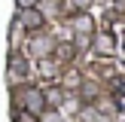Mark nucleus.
<instances>
[{"mask_svg":"<svg viewBox=\"0 0 125 122\" xmlns=\"http://www.w3.org/2000/svg\"><path fill=\"white\" fill-rule=\"evenodd\" d=\"M15 3H18V12H21V9H37L40 0H15Z\"/></svg>","mask_w":125,"mask_h":122,"instance_id":"nucleus-6","label":"nucleus"},{"mask_svg":"<svg viewBox=\"0 0 125 122\" xmlns=\"http://www.w3.org/2000/svg\"><path fill=\"white\" fill-rule=\"evenodd\" d=\"M18 24H21L24 30H40V28H43V12H40V9H21Z\"/></svg>","mask_w":125,"mask_h":122,"instance_id":"nucleus-2","label":"nucleus"},{"mask_svg":"<svg viewBox=\"0 0 125 122\" xmlns=\"http://www.w3.org/2000/svg\"><path fill=\"white\" fill-rule=\"evenodd\" d=\"M52 49H55V43H52V37H34L31 40V52L37 55V58H46V55H52Z\"/></svg>","mask_w":125,"mask_h":122,"instance_id":"nucleus-3","label":"nucleus"},{"mask_svg":"<svg viewBox=\"0 0 125 122\" xmlns=\"http://www.w3.org/2000/svg\"><path fill=\"white\" fill-rule=\"evenodd\" d=\"M15 98H18V104H21V107L28 110L31 116H43V113H46V95H43L40 89H31V85H24V89H18V92H15Z\"/></svg>","mask_w":125,"mask_h":122,"instance_id":"nucleus-1","label":"nucleus"},{"mask_svg":"<svg viewBox=\"0 0 125 122\" xmlns=\"http://www.w3.org/2000/svg\"><path fill=\"white\" fill-rule=\"evenodd\" d=\"M79 122H110V116H104V113H98L95 107H85L83 113H79Z\"/></svg>","mask_w":125,"mask_h":122,"instance_id":"nucleus-4","label":"nucleus"},{"mask_svg":"<svg viewBox=\"0 0 125 122\" xmlns=\"http://www.w3.org/2000/svg\"><path fill=\"white\" fill-rule=\"evenodd\" d=\"M12 73H18V76L28 73V61H24L21 55H12Z\"/></svg>","mask_w":125,"mask_h":122,"instance_id":"nucleus-5","label":"nucleus"}]
</instances>
